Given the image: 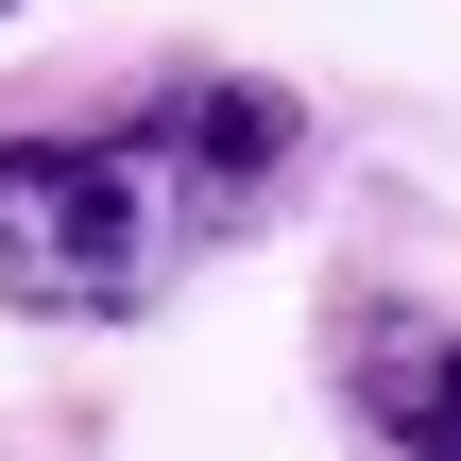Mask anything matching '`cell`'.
Listing matches in <instances>:
<instances>
[{"instance_id": "3957f363", "label": "cell", "mask_w": 461, "mask_h": 461, "mask_svg": "<svg viewBox=\"0 0 461 461\" xmlns=\"http://www.w3.org/2000/svg\"><path fill=\"white\" fill-rule=\"evenodd\" d=\"M0 17H17V0H0Z\"/></svg>"}, {"instance_id": "6da1fadb", "label": "cell", "mask_w": 461, "mask_h": 461, "mask_svg": "<svg viewBox=\"0 0 461 461\" xmlns=\"http://www.w3.org/2000/svg\"><path fill=\"white\" fill-rule=\"evenodd\" d=\"M291 171H308V103L257 86V68H171L120 137H0V308L137 325Z\"/></svg>"}, {"instance_id": "7a4b0ae2", "label": "cell", "mask_w": 461, "mask_h": 461, "mask_svg": "<svg viewBox=\"0 0 461 461\" xmlns=\"http://www.w3.org/2000/svg\"><path fill=\"white\" fill-rule=\"evenodd\" d=\"M359 411L393 461H461V325H359Z\"/></svg>"}]
</instances>
